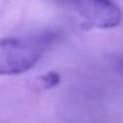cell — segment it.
<instances>
[{
	"label": "cell",
	"instance_id": "7a4b0ae2",
	"mask_svg": "<svg viewBox=\"0 0 123 123\" xmlns=\"http://www.w3.org/2000/svg\"><path fill=\"white\" fill-rule=\"evenodd\" d=\"M76 6L88 28H114L123 20V12L113 0H76Z\"/></svg>",
	"mask_w": 123,
	"mask_h": 123
},
{
	"label": "cell",
	"instance_id": "6da1fadb",
	"mask_svg": "<svg viewBox=\"0 0 123 123\" xmlns=\"http://www.w3.org/2000/svg\"><path fill=\"white\" fill-rule=\"evenodd\" d=\"M48 33L0 39V75H14L32 68L52 43Z\"/></svg>",
	"mask_w": 123,
	"mask_h": 123
},
{
	"label": "cell",
	"instance_id": "3957f363",
	"mask_svg": "<svg viewBox=\"0 0 123 123\" xmlns=\"http://www.w3.org/2000/svg\"><path fill=\"white\" fill-rule=\"evenodd\" d=\"M39 80H40V83L43 88H52L60 83L61 77L57 72L50 71V72H47L41 75L39 77Z\"/></svg>",
	"mask_w": 123,
	"mask_h": 123
}]
</instances>
